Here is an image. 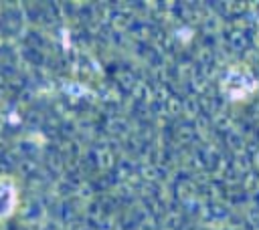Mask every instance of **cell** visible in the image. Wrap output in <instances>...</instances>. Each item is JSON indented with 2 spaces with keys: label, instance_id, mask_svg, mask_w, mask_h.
I'll return each mask as SVG.
<instances>
[{
  "label": "cell",
  "instance_id": "cell-1",
  "mask_svg": "<svg viewBox=\"0 0 259 230\" xmlns=\"http://www.w3.org/2000/svg\"><path fill=\"white\" fill-rule=\"evenodd\" d=\"M14 202H16V190H14L12 182L2 180L0 182V218L12 214Z\"/></svg>",
  "mask_w": 259,
  "mask_h": 230
}]
</instances>
